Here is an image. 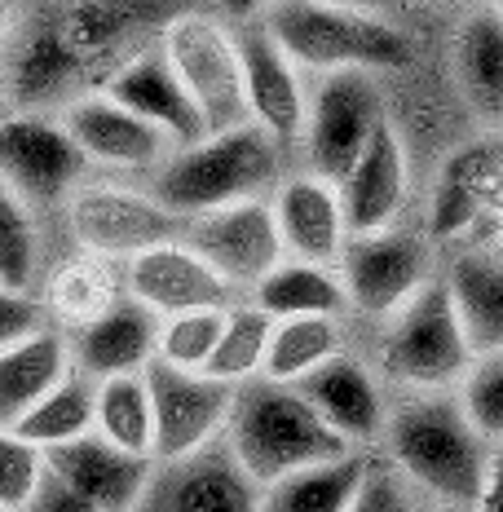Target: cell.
<instances>
[{
  "mask_svg": "<svg viewBox=\"0 0 503 512\" xmlns=\"http://www.w3.org/2000/svg\"><path fill=\"white\" fill-rule=\"evenodd\" d=\"M384 446L406 486H420L442 508H477L490 468V442L468 424L451 393H411L384 420Z\"/></svg>",
  "mask_w": 503,
  "mask_h": 512,
  "instance_id": "1",
  "label": "cell"
},
{
  "mask_svg": "<svg viewBox=\"0 0 503 512\" xmlns=\"http://www.w3.org/2000/svg\"><path fill=\"white\" fill-rule=\"evenodd\" d=\"M221 442L230 446L239 468L261 490L301 473V468L353 455V446L340 442L292 389L270 380H248L234 389V407Z\"/></svg>",
  "mask_w": 503,
  "mask_h": 512,
  "instance_id": "2",
  "label": "cell"
},
{
  "mask_svg": "<svg viewBox=\"0 0 503 512\" xmlns=\"http://www.w3.org/2000/svg\"><path fill=\"white\" fill-rule=\"evenodd\" d=\"M278 181V146L256 124L208 133L203 142L173 151L168 164L155 168V181L146 195L177 221L203 217L230 204L261 199Z\"/></svg>",
  "mask_w": 503,
  "mask_h": 512,
  "instance_id": "3",
  "label": "cell"
},
{
  "mask_svg": "<svg viewBox=\"0 0 503 512\" xmlns=\"http://www.w3.org/2000/svg\"><path fill=\"white\" fill-rule=\"evenodd\" d=\"M274 45L296 71H376L411 62V40L398 27L367 18L362 9L323 5V0H287L261 18Z\"/></svg>",
  "mask_w": 503,
  "mask_h": 512,
  "instance_id": "4",
  "label": "cell"
},
{
  "mask_svg": "<svg viewBox=\"0 0 503 512\" xmlns=\"http://www.w3.org/2000/svg\"><path fill=\"white\" fill-rule=\"evenodd\" d=\"M380 367L389 380H398L415 393H446L451 384L468 376L473 349L464 340L446 283H424L398 309L393 327L384 332Z\"/></svg>",
  "mask_w": 503,
  "mask_h": 512,
  "instance_id": "5",
  "label": "cell"
},
{
  "mask_svg": "<svg viewBox=\"0 0 503 512\" xmlns=\"http://www.w3.org/2000/svg\"><path fill=\"white\" fill-rule=\"evenodd\" d=\"M159 53L190 93L199 120L208 133H230V128L252 124L248 98H243V67L234 49V31H226L208 14H177L164 27Z\"/></svg>",
  "mask_w": 503,
  "mask_h": 512,
  "instance_id": "6",
  "label": "cell"
},
{
  "mask_svg": "<svg viewBox=\"0 0 503 512\" xmlns=\"http://www.w3.org/2000/svg\"><path fill=\"white\" fill-rule=\"evenodd\" d=\"M71 239L84 256L98 261H133V256L159 248V243L181 239V226L173 212H164L146 190H128L115 181H80L67 204Z\"/></svg>",
  "mask_w": 503,
  "mask_h": 512,
  "instance_id": "7",
  "label": "cell"
},
{
  "mask_svg": "<svg viewBox=\"0 0 503 512\" xmlns=\"http://www.w3.org/2000/svg\"><path fill=\"white\" fill-rule=\"evenodd\" d=\"M89 164L49 111H5L0 115V186L18 195L31 212L58 208L84 181Z\"/></svg>",
  "mask_w": 503,
  "mask_h": 512,
  "instance_id": "8",
  "label": "cell"
},
{
  "mask_svg": "<svg viewBox=\"0 0 503 512\" xmlns=\"http://www.w3.org/2000/svg\"><path fill=\"white\" fill-rule=\"evenodd\" d=\"M384 124V102L380 89L367 71H336L323 76L318 93L305 102V155H309V177L340 186L358 155L367 151L371 133Z\"/></svg>",
  "mask_w": 503,
  "mask_h": 512,
  "instance_id": "9",
  "label": "cell"
},
{
  "mask_svg": "<svg viewBox=\"0 0 503 512\" xmlns=\"http://www.w3.org/2000/svg\"><path fill=\"white\" fill-rule=\"evenodd\" d=\"M142 380L146 393H151V415H155V451H151L155 464L195 455L226 433L234 384L195 376V371H173L164 362H151L142 371Z\"/></svg>",
  "mask_w": 503,
  "mask_h": 512,
  "instance_id": "10",
  "label": "cell"
},
{
  "mask_svg": "<svg viewBox=\"0 0 503 512\" xmlns=\"http://www.w3.org/2000/svg\"><path fill=\"white\" fill-rule=\"evenodd\" d=\"M181 243L230 287H256L274 265H283V243L265 199L190 217L181 226Z\"/></svg>",
  "mask_w": 503,
  "mask_h": 512,
  "instance_id": "11",
  "label": "cell"
},
{
  "mask_svg": "<svg viewBox=\"0 0 503 512\" xmlns=\"http://www.w3.org/2000/svg\"><path fill=\"white\" fill-rule=\"evenodd\" d=\"M133 512H261V486L217 437L195 455L151 464Z\"/></svg>",
  "mask_w": 503,
  "mask_h": 512,
  "instance_id": "12",
  "label": "cell"
},
{
  "mask_svg": "<svg viewBox=\"0 0 503 512\" xmlns=\"http://www.w3.org/2000/svg\"><path fill=\"white\" fill-rule=\"evenodd\" d=\"M336 283L362 314H398L428 283V248L406 230L353 234L336 261Z\"/></svg>",
  "mask_w": 503,
  "mask_h": 512,
  "instance_id": "13",
  "label": "cell"
},
{
  "mask_svg": "<svg viewBox=\"0 0 503 512\" xmlns=\"http://www.w3.org/2000/svg\"><path fill=\"white\" fill-rule=\"evenodd\" d=\"M234 49H239L243 67V98H248V120L283 151L296 146L305 133V89L301 71L287 62V53L274 45L265 23H243L234 31Z\"/></svg>",
  "mask_w": 503,
  "mask_h": 512,
  "instance_id": "14",
  "label": "cell"
},
{
  "mask_svg": "<svg viewBox=\"0 0 503 512\" xmlns=\"http://www.w3.org/2000/svg\"><path fill=\"white\" fill-rule=\"evenodd\" d=\"M62 128L76 142V151L84 155V164L98 168H120V173H142V168L168 164V155L177 151L159 128H151L146 120L128 115L124 106H115L106 93H80L62 106Z\"/></svg>",
  "mask_w": 503,
  "mask_h": 512,
  "instance_id": "15",
  "label": "cell"
},
{
  "mask_svg": "<svg viewBox=\"0 0 503 512\" xmlns=\"http://www.w3.org/2000/svg\"><path fill=\"white\" fill-rule=\"evenodd\" d=\"M230 283H221L208 265L181 239L159 243V248L133 256L124 265V296L146 305L155 318H177V314H199V309H226L230 305Z\"/></svg>",
  "mask_w": 503,
  "mask_h": 512,
  "instance_id": "16",
  "label": "cell"
},
{
  "mask_svg": "<svg viewBox=\"0 0 503 512\" xmlns=\"http://www.w3.org/2000/svg\"><path fill=\"white\" fill-rule=\"evenodd\" d=\"M292 393L340 437V442H349L353 451L380 442L384 420H389V402H384L380 380L371 376L358 358L336 354L331 362H323L314 376L292 384Z\"/></svg>",
  "mask_w": 503,
  "mask_h": 512,
  "instance_id": "17",
  "label": "cell"
},
{
  "mask_svg": "<svg viewBox=\"0 0 503 512\" xmlns=\"http://www.w3.org/2000/svg\"><path fill=\"white\" fill-rule=\"evenodd\" d=\"M98 93H106L115 106H124L128 115H137V120L159 128L177 151H186V146H195L208 137V128H203L190 93L181 89V80L173 76V67L164 62L159 49H142L128 62H120Z\"/></svg>",
  "mask_w": 503,
  "mask_h": 512,
  "instance_id": "18",
  "label": "cell"
},
{
  "mask_svg": "<svg viewBox=\"0 0 503 512\" xmlns=\"http://www.w3.org/2000/svg\"><path fill=\"white\" fill-rule=\"evenodd\" d=\"M67 336V358L71 371H80L84 380L102 384L115 376H142L155 362V340H159V318L146 305H137L133 296H120L106 314L93 323L76 327Z\"/></svg>",
  "mask_w": 503,
  "mask_h": 512,
  "instance_id": "19",
  "label": "cell"
},
{
  "mask_svg": "<svg viewBox=\"0 0 503 512\" xmlns=\"http://www.w3.org/2000/svg\"><path fill=\"white\" fill-rule=\"evenodd\" d=\"M270 212H274L283 252H292L301 265L331 270V265L340 261V252H345V243H349V230H345V212H340L336 186L301 173L278 186Z\"/></svg>",
  "mask_w": 503,
  "mask_h": 512,
  "instance_id": "20",
  "label": "cell"
},
{
  "mask_svg": "<svg viewBox=\"0 0 503 512\" xmlns=\"http://www.w3.org/2000/svg\"><path fill=\"white\" fill-rule=\"evenodd\" d=\"M45 468L76 495L89 499L98 512H133L146 490V477H151V460L115 451L98 433L58 446V451H45Z\"/></svg>",
  "mask_w": 503,
  "mask_h": 512,
  "instance_id": "21",
  "label": "cell"
},
{
  "mask_svg": "<svg viewBox=\"0 0 503 512\" xmlns=\"http://www.w3.org/2000/svg\"><path fill=\"white\" fill-rule=\"evenodd\" d=\"M340 212H345V230L353 234H380L389 230V221L398 217L406 199V155L398 133L384 120L371 133L367 151L358 155V164L349 168V177L336 186Z\"/></svg>",
  "mask_w": 503,
  "mask_h": 512,
  "instance_id": "22",
  "label": "cell"
},
{
  "mask_svg": "<svg viewBox=\"0 0 503 512\" xmlns=\"http://www.w3.org/2000/svg\"><path fill=\"white\" fill-rule=\"evenodd\" d=\"M71 371L67 358V336L58 327L18 340L0 354V429L14 433L23 424V415L45 398L49 389H58L62 376Z\"/></svg>",
  "mask_w": 503,
  "mask_h": 512,
  "instance_id": "23",
  "label": "cell"
},
{
  "mask_svg": "<svg viewBox=\"0 0 503 512\" xmlns=\"http://www.w3.org/2000/svg\"><path fill=\"white\" fill-rule=\"evenodd\" d=\"M455 318L473 358L503 354V261L486 252H464L446 274Z\"/></svg>",
  "mask_w": 503,
  "mask_h": 512,
  "instance_id": "24",
  "label": "cell"
},
{
  "mask_svg": "<svg viewBox=\"0 0 503 512\" xmlns=\"http://www.w3.org/2000/svg\"><path fill=\"white\" fill-rule=\"evenodd\" d=\"M455 80L481 120H503V23L490 9H473L455 31Z\"/></svg>",
  "mask_w": 503,
  "mask_h": 512,
  "instance_id": "25",
  "label": "cell"
},
{
  "mask_svg": "<svg viewBox=\"0 0 503 512\" xmlns=\"http://www.w3.org/2000/svg\"><path fill=\"white\" fill-rule=\"evenodd\" d=\"M367 464V451H353L345 460L301 468V473L261 490V512H349L362 477H367Z\"/></svg>",
  "mask_w": 503,
  "mask_h": 512,
  "instance_id": "26",
  "label": "cell"
},
{
  "mask_svg": "<svg viewBox=\"0 0 503 512\" xmlns=\"http://www.w3.org/2000/svg\"><path fill=\"white\" fill-rule=\"evenodd\" d=\"M345 305L336 274L318 265L283 261L252 287V309H261L270 323H292V318H336Z\"/></svg>",
  "mask_w": 503,
  "mask_h": 512,
  "instance_id": "27",
  "label": "cell"
},
{
  "mask_svg": "<svg viewBox=\"0 0 503 512\" xmlns=\"http://www.w3.org/2000/svg\"><path fill=\"white\" fill-rule=\"evenodd\" d=\"M93 433H98L102 442H111L115 451L151 460L155 415H151V393H146L142 376H115L93 389Z\"/></svg>",
  "mask_w": 503,
  "mask_h": 512,
  "instance_id": "28",
  "label": "cell"
},
{
  "mask_svg": "<svg viewBox=\"0 0 503 512\" xmlns=\"http://www.w3.org/2000/svg\"><path fill=\"white\" fill-rule=\"evenodd\" d=\"M336 354H345V349H340L336 318H292V323H274L270 349H265L261 376L256 380H270V384L292 389V384L314 376V371Z\"/></svg>",
  "mask_w": 503,
  "mask_h": 512,
  "instance_id": "29",
  "label": "cell"
},
{
  "mask_svg": "<svg viewBox=\"0 0 503 512\" xmlns=\"http://www.w3.org/2000/svg\"><path fill=\"white\" fill-rule=\"evenodd\" d=\"M93 389H98L93 380H84L80 371H67L58 389H49L45 398L23 415V424H18L14 433L23 437L27 446H36L40 455L89 437L93 433Z\"/></svg>",
  "mask_w": 503,
  "mask_h": 512,
  "instance_id": "30",
  "label": "cell"
},
{
  "mask_svg": "<svg viewBox=\"0 0 503 512\" xmlns=\"http://www.w3.org/2000/svg\"><path fill=\"white\" fill-rule=\"evenodd\" d=\"M124 296V287L115 283L111 265L98 261V256H76V261L58 265L49 279V296L40 305H45V314H53L58 323H67V332H76V327L93 323L98 314H106L115 301Z\"/></svg>",
  "mask_w": 503,
  "mask_h": 512,
  "instance_id": "31",
  "label": "cell"
},
{
  "mask_svg": "<svg viewBox=\"0 0 503 512\" xmlns=\"http://www.w3.org/2000/svg\"><path fill=\"white\" fill-rule=\"evenodd\" d=\"M490 173H495V155L481 151V146H468V151L451 155V164L442 168V181H437V195H433V234L437 239L464 234L481 217Z\"/></svg>",
  "mask_w": 503,
  "mask_h": 512,
  "instance_id": "32",
  "label": "cell"
},
{
  "mask_svg": "<svg viewBox=\"0 0 503 512\" xmlns=\"http://www.w3.org/2000/svg\"><path fill=\"white\" fill-rule=\"evenodd\" d=\"M270 332L274 323L252 305H239V309H226V323H221V336H217V349H212L208 367L203 376L221 380V384H248L261 376V362H265V349H270Z\"/></svg>",
  "mask_w": 503,
  "mask_h": 512,
  "instance_id": "33",
  "label": "cell"
},
{
  "mask_svg": "<svg viewBox=\"0 0 503 512\" xmlns=\"http://www.w3.org/2000/svg\"><path fill=\"white\" fill-rule=\"evenodd\" d=\"M40 270V226L18 195L0 186V287L31 292Z\"/></svg>",
  "mask_w": 503,
  "mask_h": 512,
  "instance_id": "34",
  "label": "cell"
},
{
  "mask_svg": "<svg viewBox=\"0 0 503 512\" xmlns=\"http://www.w3.org/2000/svg\"><path fill=\"white\" fill-rule=\"evenodd\" d=\"M221 323H226V309H199V314L159 318L155 362H164V367H173V371H195V376H203L212 349H217Z\"/></svg>",
  "mask_w": 503,
  "mask_h": 512,
  "instance_id": "35",
  "label": "cell"
},
{
  "mask_svg": "<svg viewBox=\"0 0 503 512\" xmlns=\"http://www.w3.org/2000/svg\"><path fill=\"white\" fill-rule=\"evenodd\" d=\"M459 407L490 446H503V354L473 358L468 376L459 380Z\"/></svg>",
  "mask_w": 503,
  "mask_h": 512,
  "instance_id": "36",
  "label": "cell"
},
{
  "mask_svg": "<svg viewBox=\"0 0 503 512\" xmlns=\"http://www.w3.org/2000/svg\"><path fill=\"white\" fill-rule=\"evenodd\" d=\"M40 473H45V455L36 446H27L18 433L0 429V508L5 512L23 508L40 482Z\"/></svg>",
  "mask_w": 503,
  "mask_h": 512,
  "instance_id": "37",
  "label": "cell"
},
{
  "mask_svg": "<svg viewBox=\"0 0 503 512\" xmlns=\"http://www.w3.org/2000/svg\"><path fill=\"white\" fill-rule=\"evenodd\" d=\"M349 512H420V508H415V495H411V486L402 482L398 468L371 460Z\"/></svg>",
  "mask_w": 503,
  "mask_h": 512,
  "instance_id": "38",
  "label": "cell"
},
{
  "mask_svg": "<svg viewBox=\"0 0 503 512\" xmlns=\"http://www.w3.org/2000/svg\"><path fill=\"white\" fill-rule=\"evenodd\" d=\"M45 327H49V314H45V305H40V296L0 287V354H5L9 345H18V340L45 332Z\"/></svg>",
  "mask_w": 503,
  "mask_h": 512,
  "instance_id": "39",
  "label": "cell"
},
{
  "mask_svg": "<svg viewBox=\"0 0 503 512\" xmlns=\"http://www.w3.org/2000/svg\"><path fill=\"white\" fill-rule=\"evenodd\" d=\"M18 512H98V508H93L84 495H76L67 482H58V477L45 468V473H40V482H36V490H31L27 504Z\"/></svg>",
  "mask_w": 503,
  "mask_h": 512,
  "instance_id": "40",
  "label": "cell"
},
{
  "mask_svg": "<svg viewBox=\"0 0 503 512\" xmlns=\"http://www.w3.org/2000/svg\"><path fill=\"white\" fill-rule=\"evenodd\" d=\"M473 512H503V446H490V468H486V486Z\"/></svg>",
  "mask_w": 503,
  "mask_h": 512,
  "instance_id": "41",
  "label": "cell"
},
{
  "mask_svg": "<svg viewBox=\"0 0 503 512\" xmlns=\"http://www.w3.org/2000/svg\"><path fill=\"white\" fill-rule=\"evenodd\" d=\"M9 36H14V5H5V0H0V53H5Z\"/></svg>",
  "mask_w": 503,
  "mask_h": 512,
  "instance_id": "42",
  "label": "cell"
},
{
  "mask_svg": "<svg viewBox=\"0 0 503 512\" xmlns=\"http://www.w3.org/2000/svg\"><path fill=\"white\" fill-rule=\"evenodd\" d=\"M495 14H499V23H503V5H495Z\"/></svg>",
  "mask_w": 503,
  "mask_h": 512,
  "instance_id": "43",
  "label": "cell"
},
{
  "mask_svg": "<svg viewBox=\"0 0 503 512\" xmlns=\"http://www.w3.org/2000/svg\"><path fill=\"white\" fill-rule=\"evenodd\" d=\"M424 512H437V508H424Z\"/></svg>",
  "mask_w": 503,
  "mask_h": 512,
  "instance_id": "44",
  "label": "cell"
},
{
  "mask_svg": "<svg viewBox=\"0 0 503 512\" xmlns=\"http://www.w3.org/2000/svg\"><path fill=\"white\" fill-rule=\"evenodd\" d=\"M0 512H5V508H0Z\"/></svg>",
  "mask_w": 503,
  "mask_h": 512,
  "instance_id": "45",
  "label": "cell"
}]
</instances>
